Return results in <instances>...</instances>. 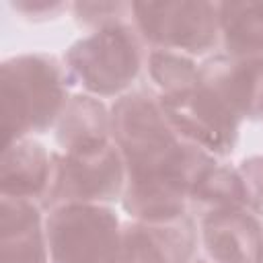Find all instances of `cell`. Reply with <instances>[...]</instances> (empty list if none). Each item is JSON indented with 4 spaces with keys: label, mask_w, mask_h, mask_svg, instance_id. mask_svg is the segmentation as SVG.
<instances>
[{
    "label": "cell",
    "mask_w": 263,
    "mask_h": 263,
    "mask_svg": "<svg viewBox=\"0 0 263 263\" xmlns=\"http://www.w3.org/2000/svg\"><path fill=\"white\" fill-rule=\"evenodd\" d=\"M55 144L62 152H82L111 142V109L88 92L72 95L55 127Z\"/></svg>",
    "instance_id": "obj_14"
},
{
    "label": "cell",
    "mask_w": 263,
    "mask_h": 263,
    "mask_svg": "<svg viewBox=\"0 0 263 263\" xmlns=\"http://www.w3.org/2000/svg\"><path fill=\"white\" fill-rule=\"evenodd\" d=\"M197 224L191 214L173 220H129L121 226L119 263H193Z\"/></svg>",
    "instance_id": "obj_9"
},
{
    "label": "cell",
    "mask_w": 263,
    "mask_h": 263,
    "mask_svg": "<svg viewBox=\"0 0 263 263\" xmlns=\"http://www.w3.org/2000/svg\"><path fill=\"white\" fill-rule=\"evenodd\" d=\"M121 222L109 205L66 203L47 212L51 263H119Z\"/></svg>",
    "instance_id": "obj_4"
},
{
    "label": "cell",
    "mask_w": 263,
    "mask_h": 263,
    "mask_svg": "<svg viewBox=\"0 0 263 263\" xmlns=\"http://www.w3.org/2000/svg\"><path fill=\"white\" fill-rule=\"evenodd\" d=\"M160 103L181 138L218 160L234 152L242 121L199 80L183 92L160 95Z\"/></svg>",
    "instance_id": "obj_8"
},
{
    "label": "cell",
    "mask_w": 263,
    "mask_h": 263,
    "mask_svg": "<svg viewBox=\"0 0 263 263\" xmlns=\"http://www.w3.org/2000/svg\"><path fill=\"white\" fill-rule=\"evenodd\" d=\"M148 76L160 95L183 92L197 84L199 64L195 58L171 51V49H150L148 53Z\"/></svg>",
    "instance_id": "obj_17"
},
{
    "label": "cell",
    "mask_w": 263,
    "mask_h": 263,
    "mask_svg": "<svg viewBox=\"0 0 263 263\" xmlns=\"http://www.w3.org/2000/svg\"><path fill=\"white\" fill-rule=\"evenodd\" d=\"M216 160L203 148L183 140L162 162L127 173L121 208L132 220L148 222L189 214L191 191Z\"/></svg>",
    "instance_id": "obj_3"
},
{
    "label": "cell",
    "mask_w": 263,
    "mask_h": 263,
    "mask_svg": "<svg viewBox=\"0 0 263 263\" xmlns=\"http://www.w3.org/2000/svg\"><path fill=\"white\" fill-rule=\"evenodd\" d=\"M245 193H247V208L263 218V156H249L238 166Z\"/></svg>",
    "instance_id": "obj_19"
},
{
    "label": "cell",
    "mask_w": 263,
    "mask_h": 263,
    "mask_svg": "<svg viewBox=\"0 0 263 263\" xmlns=\"http://www.w3.org/2000/svg\"><path fill=\"white\" fill-rule=\"evenodd\" d=\"M125 181V160L113 140L92 150L53 152V179L45 210L66 203L109 205L121 201Z\"/></svg>",
    "instance_id": "obj_7"
},
{
    "label": "cell",
    "mask_w": 263,
    "mask_h": 263,
    "mask_svg": "<svg viewBox=\"0 0 263 263\" xmlns=\"http://www.w3.org/2000/svg\"><path fill=\"white\" fill-rule=\"evenodd\" d=\"M148 43L134 23L92 31L74 41L64 64L74 82L92 97H115L129 92L142 68L148 64Z\"/></svg>",
    "instance_id": "obj_2"
},
{
    "label": "cell",
    "mask_w": 263,
    "mask_h": 263,
    "mask_svg": "<svg viewBox=\"0 0 263 263\" xmlns=\"http://www.w3.org/2000/svg\"><path fill=\"white\" fill-rule=\"evenodd\" d=\"M10 8L27 21L43 23L58 18L70 8V4L62 0H10Z\"/></svg>",
    "instance_id": "obj_20"
},
{
    "label": "cell",
    "mask_w": 263,
    "mask_h": 263,
    "mask_svg": "<svg viewBox=\"0 0 263 263\" xmlns=\"http://www.w3.org/2000/svg\"><path fill=\"white\" fill-rule=\"evenodd\" d=\"M199 238L212 263H263V222L249 208L205 216Z\"/></svg>",
    "instance_id": "obj_11"
},
{
    "label": "cell",
    "mask_w": 263,
    "mask_h": 263,
    "mask_svg": "<svg viewBox=\"0 0 263 263\" xmlns=\"http://www.w3.org/2000/svg\"><path fill=\"white\" fill-rule=\"evenodd\" d=\"M74 78L64 60L45 51L6 58L0 64V115L4 144L55 127Z\"/></svg>",
    "instance_id": "obj_1"
},
{
    "label": "cell",
    "mask_w": 263,
    "mask_h": 263,
    "mask_svg": "<svg viewBox=\"0 0 263 263\" xmlns=\"http://www.w3.org/2000/svg\"><path fill=\"white\" fill-rule=\"evenodd\" d=\"M0 263H51L41 205L0 195Z\"/></svg>",
    "instance_id": "obj_13"
},
{
    "label": "cell",
    "mask_w": 263,
    "mask_h": 263,
    "mask_svg": "<svg viewBox=\"0 0 263 263\" xmlns=\"http://www.w3.org/2000/svg\"><path fill=\"white\" fill-rule=\"evenodd\" d=\"M220 43L226 55L263 60V0L220 2Z\"/></svg>",
    "instance_id": "obj_15"
},
{
    "label": "cell",
    "mask_w": 263,
    "mask_h": 263,
    "mask_svg": "<svg viewBox=\"0 0 263 263\" xmlns=\"http://www.w3.org/2000/svg\"><path fill=\"white\" fill-rule=\"evenodd\" d=\"M134 25L150 49L208 55L220 43V2H134Z\"/></svg>",
    "instance_id": "obj_6"
},
{
    "label": "cell",
    "mask_w": 263,
    "mask_h": 263,
    "mask_svg": "<svg viewBox=\"0 0 263 263\" xmlns=\"http://www.w3.org/2000/svg\"><path fill=\"white\" fill-rule=\"evenodd\" d=\"M199 84L240 121L263 117V60L214 53L199 64Z\"/></svg>",
    "instance_id": "obj_10"
},
{
    "label": "cell",
    "mask_w": 263,
    "mask_h": 263,
    "mask_svg": "<svg viewBox=\"0 0 263 263\" xmlns=\"http://www.w3.org/2000/svg\"><path fill=\"white\" fill-rule=\"evenodd\" d=\"M247 208V193L238 168L216 160L195 183L189 197V214L195 220L205 216Z\"/></svg>",
    "instance_id": "obj_16"
},
{
    "label": "cell",
    "mask_w": 263,
    "mask_h": 263,
    "mask_svg": "<svg viewBox=\"0 0 263 263\" xmlns=\"http://www.w3.org/2000/svg\"><path fill=\"white\" fill-rule=\"evenodd\" d=\"M53 179V152L33 138L4 144L0 158V195L35 201L45 210Z\"/></svg>",
    "instance_id": "obj_12"
},
{
    "label": "cell",
    "mask_w": 263,
    "mask_h": 263,
    "mask_svg": "<svg viewBox=\"0 0 263 263\" xmlns=\"http://www.w3.org/2000/svg\"><path fill=\"white\" fill-rule=\"evenodd\" d=\"M70 10L74 14V21L80 27L90 29V33L123 23H134V2H74L70 4Z\"/></svg>",
    "instance_id": "obj_18"
},
{
    "label": "cell",
    "mask_w": 263,
    "mask_h": 263,
    "mask_svg": "<svg viewBox=\"0 0 263 263\" xmlns=\"http://www.w3.org/2000/svg\"><path fill=\"white\" fill-rule=\"evenodd\" d=\"M193 263H212V261H208V259H195Z\"/></svg>",
    "instance_id": "obj_21"
},
{
    "label": "cell",
    "mask_w": 263,
    "mask_h": 263,
    "mask_svg": "<svg viewBox=\"0 0 263 263\" xmlns=\"http://www.w3.org/2000/svg\"><path fill=\"white\" fill-rule=\"evenodd\" d=\"M111 140L129 173L162 162L185 138L168 121L160 92L142 86L115 99L111 107Z\"/></svg>",
    "instance_id": "obj_5"
}]
</instances>
